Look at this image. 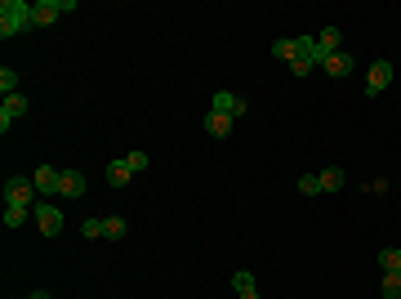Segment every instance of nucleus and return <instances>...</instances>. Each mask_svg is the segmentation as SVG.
Listing matches in <instances>:
<instances>
[{"label": "nucleus", "mask_w": 401, "mask_h": 299, "mask_svg": "<svg viewBox=\"0 0 401 299\" xmlns=\"http://www.w3.org/2000/svg\"><path fill=\"white\" fill-rule=\"evenodd\" d=\"M27 27H32V5L27 0H5L0 5V36H23Z\"/></svg>", "instance_id": "obj_1"}, {"label": "nucleus", "mask_w": 401, "mask_h": 299, "mask_svg": "<svg viewBox=\"0 0 401 299\" xmlns=\"http://www.w3.org/2000/svg\"><path fill=\"white\" fill-rule=\"evenodd\" d=\"M32 214H36V228H41L45 237H59V232H63V210L54 201H36Z\"/></svg>", "instance_id": "obj_2"}, {"label": "nucleus", "mask_w": 401, "mask_h": 299, "mask_svg": "<svg viewBox=\"0 0 401 299\" xmlns=\"http://www.w3.org/2000/svg\"><path fill=\"white\" fill-rule=\"evenodd\" d=\"M5 205H36V183L23 179V174H14V179L5 183Z\"/></svg>", "instance_id": "obj_3"}, {"label": "nucleus", "mask_w": 401, "mask_h": 299, "mask_svg": "<svg viewBox=\"0 0 401 299\" xmlns=\"http://www.w3.org/2000/svg\"><path fill=\"white\" fill-rule=\"evenodd\" d=\"M388 85H393V63H388V59L370 63V76H366V94L375 99V94H384Z\"/></svg>", "instance_id": "obj_4"}, {"label": "nucleus", "mask_w": 401, "mask_h": 299, "mask_svg": "<svg viewBox=\"0 0 401 299\" xmlns=\"http://www.w3.org/2000/svg\"><path fill=\"white\" fill-rule=\"evenodd\" d=\"M352 68H357V59H352L348 50H339V54H326V63H321V72L334 81H343V76H352Z\"/></svg>", "instance_id": "obj_5"}, {"label": "nucleus", "mask_w": 401, "mask_h": 299, "mask_svg": "<svg viewBox=\"0 0 401 299\" xmlns=\"http://www.w3.org/2000/svg\"><path fill=\"white\" fill-rule=\"evenodd\" d=\"M59 18H63L59 0H36V5H32V27H54Z\"/></svg>", "instance_id": "obj_6"}, {"label": "nucleus", "mask_w": 401, "mask_h": 299, "mask_svg": "<svg viewBox=\"0 0 401 299\" xmlns=\"http://www.w3.org/2000/svg\"><path fill=\"white\" fill-rule=\"evenodd\" d=\"M209 112H218V116H245V99H236V94H227V90H218L214 103H209Z\"/></svg>", "instance_id": "obj_7"}, {"label": "nucleus", "mask_w": 401, "mask_h": 299, "mask_svg": "<svg viewBox=\"0 0 401 299\" xmlns=\"http://www.w3.org/2000/svg\"><path fill=\"white\" fill-rule=\"evenodd\" d=\"M27 107H32V103H27L23 94H9L5 103H0V130H5V134H9V121L27 116Z\"/></svg>", "instance_id": "obj_8"}, {"label": "nucleus", "mask_w": 401, "mask_h": 299, "mask_svg": "<svg viewBox=\"0 0 401 299\" xmlns=\"http://www.w3.org/2000/svg\"><path fill=\"white\" fill-rule=\"evenodd\" d=\"M59 179H63V170H54V165H41V170L32 174V183H36V192H59Z\"/></svg>", "instance_id": "obj_9"}, {"label": "nucleus", "mask_w": 401, "mask_h": 299, "mask_svg": "<svg viewBox=\"0 0 401 299\" xmlns=\"http://www.w3.org/2000/svg\"><path fill=\"white\" fill-rule=\"evenodd\" d=\"M59 197H85V174H81V170H63Z\"/></svg>", "instance_id": "obj_10"}, {"label": "nucleus", "mask_w": 401, "mask_h": 299, "mask_svg": "<svg viewBox=\"0 0 401 299\" xmlns=\"http://www.w3.org/2000/svg\"><path fill=\"white\" fill-rule=\"evenodd\" d=\"M205 134H209V138H227V134H232V116H218V112H209V116H205Z\"/></svg>", "instance_id": "obj_11"}, {"label": "nucleus", "mask_w": 401, "mask_h": 299, "mask_svg": "<svg viewBox=\"0 0 401 299\" xmlns=\"http://www.w3.org/2000/svg\"><path fill=\"white\" fill-rule=\"evenodd\" d=\"M130 179H134V170H130V161H125V156L107 165V183H112V188H125Z\"/></svg>", "instance_id": "obj_12"}, {"label": "nucleus", "mask_w": 401, "mask_h": 299, "mask_svg": "<svg viewBox=\"0 0 401 299\" xmlns=\"http://www.w3.org/2000/svg\"><path fill=\"white\" fill-rule=\"evenodd\" d=\"M317 179H321V192H339L343 183H348V174H343L339 165H326V170H321Z\"/></svg>", "instance_id": "obj_13"}, {"label": "nucleus", "mask_w": 401, "mask_h": 299, "mask_svg": "<svg viewBox=\"0 0 401 299\" xmlns=\"http://www.w3.org/2000/svg\"><path fill=\"white\" fill-rule=\"evenodd\" d=\"M27 219H36L32 205H5V228H23Z\"/></svg>", "instance_id": "obj_14"}, {"label": "nucleus", "mask_w": 401, "mask_h": 299, "mask_svg": "<svg viewBox=\"0 0 401 299\" xmlns=\"http://www.w3.org/2000/svg\"><path fill=\"white\" fill-rule=\"evenodd\" d=\"M339 41H343V36H339V27H321V32H317L321 54H339Z\"/></svg>", "instance_id": "obj_15"}, {"label": "nucleus", "mask_w": 401, "mask_h": 299, "mask_svg": "<svg viewBox=\"0 0 401 299\" xmlns=\"http://www.w3.org/2000/svg\"><path fill=\"white\" fill-rule=\"evenodd\" d=\"M379 268H384V273H401V250L384 246V250H379Z\"/></svg>", "instance_id": "obj_16"}, {"label": "nucleus", "mask_w": 401, "mask_h": 299, "mask_svg": "<svg viewBox=\"0 0 401 299\" xmlns=\"http://www.w3.org/2000/svg\"><path fill=\"white\" fill-rule=\"evenodd\" d=\"M103 228H107V241H121L130 232V223L121 219V214H107V219H103Z\"/></svg>", "instance_id": "obj_17"}, {"label": "nucleus", "mask_w": 401, "mask_h": 299, "mask_svg": "<svg viewBox=\"0 0 401 299\" xmlns=\"http://www.w3.org/2000/svg\"><path fill=\"white\" fill-rule=\"evenodd\" d=\"M232 291H236V295H245V291H259V286H254V273H250V268L232 273Z\"/></svg>", "instance_id": "obj_18"}, {"label": "nucleus", "mask_w": 401, "mask_h": 299, "mask_svg": "<svg viewBox=\"0 0 401 299\" xmlns=\"http://www.w3.org/2000/svg\"><path fill=\"white\" fill-rule=\"evenodd\" d=\"M0 90H5V99L18 94V72L14 68H0Z\"/></svg>", "instance_id": "obj_19"}, {"label": "nucleus", "mask_w": 401, "mask_h": 299, "mask_svg": "<svg viewBox=\"0 0 401 299\" xmlns=\"http://www.w3.org/2000/svg\"><path fill=\"white\" fill-rule=\"evenodd\" d=\"M299 192H303V197H321V179H317V174H303V179H299Z\"/></svg>", "instance_id": "obj_20"}, {"label": "nucleus", "mask_w": 401, "mask_h": 299, "mask_svg": "<svg viewBox=\"0 0 401 299\" xmlns=\"http://www.w3.org/2000/svg\"><path fill=\"white\" fill-rule=\"evenodd\" d=\"M384 295L388 299H401V273H384Z\"/></svg>", "instance_id": "obj_21"}, {"label": "nucleus", "mask_w": 401, "mask_h": 299, "mask_svg": "<svg viewBox=\"0 0 401 299\" xmlns=\"http://www.w3.org/2000/svg\"><path fill=\"white\" fill-rule=\"evenodd\" d=\"M272 54L281 63H294V41H272Z\"/></svg>", "instance_id": "obj_22"}, {"label": "nucleus", "mask_w": 401, "mask_h": 299, "mask_svg": "<svg viewBox=\"0 0 401 299\" xmlns=\"http://www.w3.org/2000/svg\"><path fill=\"white\" fill-rule=\"evenodd\" d=\"M81 232H85V237H90V241H94V237H107V228H103V219H85V223H81Z\"/></svg>", "instance_id": "obj_23"}, {"label": "nucleus", "mask_w": 401, "mask_h": 299, "mask_svg": "<svg viewBox=\"0 0 401 299\" xmlns=\"http://www.w3.org/2000/svg\"><path fill=\"white\" fill-rule=\"evenodd\" d=\"M125 161H130V170H134V174H138V170H147V152H130Z\"/></svg>", "instance_id": "obj_24"}, {"label": "nucleus", "mask_w": 401, "mask_h": 299, "mask_svg": "<svg viewBox=\"0 0 401 299\" xmlns=\"http://www.w3.org/2000/svg\"><path fill=\"white\" fill-rule=\"evenodd\" d=\"M312 68H317V63H308V59H294V63H290V72H294V76H308Z\"/></svg>", "instance_id": "obj_25"}, {"label": "nucleus", "mask_w": 401, "mask_h": 299, "mask_svg": "<svg viewBox=\"0 0 401 299\" xmlns=\"http://www.w3.org/2000/svg\"><path fill=\"white\" fill-rule=\"evenodd\" d=\"M27 299H54V295H45V291H32V295H27Z\"/></svg>", "instance_id": "obj_26"}, {"label": "nucleus", "mask_w": 401, "mask_h": 299, "mask_svg": "<svg viewBox=\"0 0 401 299\" xmlns=\"http://www.w3.org/2000/svg\"><path fill=\"white\" fill-rule=\"evenodd\" d=\"M236 299H259V291H245V295H236Z\"/></svg>", "instance_id": "obj_27"}]
</instances>
